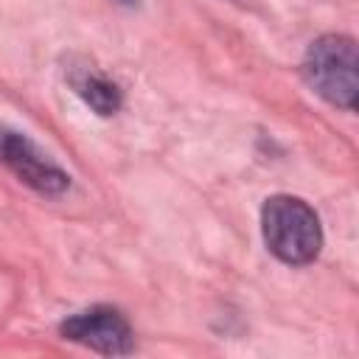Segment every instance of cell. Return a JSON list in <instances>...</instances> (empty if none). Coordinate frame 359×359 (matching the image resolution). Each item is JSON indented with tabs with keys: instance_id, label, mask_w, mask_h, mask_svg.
<instances>
[{
	"instance_id": "obj_1",
	"label": "cell",
	"mask_w": 359,
	"mask_h": 359,
	"mask_svg": "<svg viewBox=\"0 0 359 359\" xmlns=\"http://www.w3.org/2000/svg\"><path fill=\"white\" fill-rule=\"evenodd\" d=\"M261 233L266 250L292 266L311 264L323 250V224L317 210L292 194H275L264 202Z\"/></svg>"
},
{
	"instance_id": "obj_2",
	"label": "cell",
	"mask_w": 359,
	"mask_h": 359,
	"mask_svg": "<svg viewBox=\"0 0 359 359\" xmlns=\"http://www.w3.org/2000/svg\"><path fill=\"white\" fill-rule=\"evenodd\" d=\"M303 76L309 87L339 109H356L359 98V56L356 42L345 34H325L314 39L303 56Z\"/></svg>"
},
{
	"instance_id": "obj_3",
	"label": "cell",
	"mask_w": 359,
	"mask_h": 359,
	"mask_svg": "<svg viewBox=\"0 0 359 359\" xmlns=\"http://www.w3.org/2000/svg\"><path fill=\"white\" fill-rule=\"evenodd\" d=\"M0 163L42 196H62L70 188V174L28 135L8 126H0Z\"/></svg>"
},
{
	"instance_id": "obj_4",
	"label": "cell",
	"mask_w": 359,
	"mask_h": 359,
	"mask_svg": "<svg viewBox=\"0 0 359 359\" xmlns=\"http://www.w3.org/2000/svg\"><path fill=\"white\" fill-rule=\"evenodd\" d=\"M62 337L104 356H126L135 351V331L115 306H90L70 314L59 325Z\"/></svg>"
},
{
	"instance_id": "obj_5",
	"label": "cell",
	"mask_w": 359,
	"mask_h": 359,
	"mask_svg": "<svg viewBox=\"0 0 359 359\" xmlns=\"http://www.w3.org/2000/svg\"><path fill=\"white\" fill-rule=\"evenodd\" d=\"M65 76L73 87V93L101 118H109L121 109L123 104V95H121V87L107 76L101 73L93 62L87 59H70L67 67H65Z\"/></svg>"
},
{
	"instance_id": "obj_6",
	"label": "cell",
	"mask_w": 359,
	"mask_h": 359,
	"mask_svg": "<svg viewBox=\"0 0 359 359\" xmlns=\"http://www.w3.org/2000/svg\"><path fill=\"white\" fill-rule=\"evenodd\" d=\"M121 3H126V6H132V3H135V0H121Z\"/></svg>"
}]
</instances>
